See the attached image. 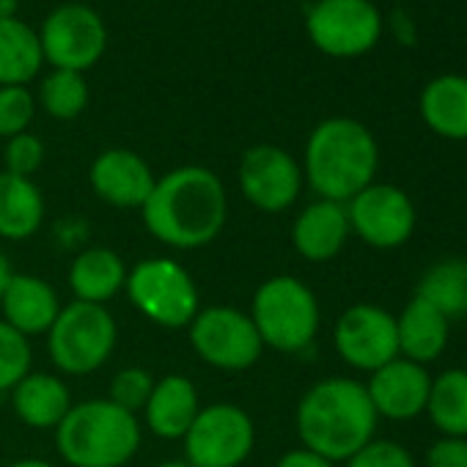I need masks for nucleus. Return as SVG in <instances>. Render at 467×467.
Returning <instances> with one entry per match:
<instances>
[{
	"label": "nucleus",
	"instance_id": "nucleus-1",
	"mask_svg": "<svg viewBox=\"0 0 467 467\" xmlns=\"http://www.w3.org/2000/svg\"><path fill=\"white\" fill-rule=\"evenodd\" d=\"M151 237L176 251H195L217 240L228 217L223 179L201 165H182L154 182L140 206Z\"/></svg>",
	"mask_w": 467,
	"mask_h": 467
},
{
	"label": "nucleus",
	"instance_id": "nucleus-2",
	"mask_svg": "<svg viewBox=\"0 0 467 467\" xmlns=\"http://www.w3.org/2000/svg\"><path fill=\"white\" fill-rule=\"evenodd\" d=\"M379 415L366 385L352 377L314 382L297 404V437L303 448L344 464L377 437Z\"/></svg>",
	"mask_w": 467,
	"mask_h": 467
},
{
	"label": "nucleus",
	"instance_id": "nucleus-3",
	"mask_svg": "<svg viewBox=\"0 0 467 467\" xmlns=\"http://www.w3.org/2000/svg\"><path fill=\"white\" fill-rule=\"evenodd\" d=\"M300 165L303 179L319 198L347 203L377 182L379 146L363 121L333 116L311 130Z\"/></svg>",
	"mask_w": 467,
	"mask_h": 467
},
{
	"label": "nucleus",
	"instance_id": "nucleus-4",
	"mask_svg": "<svg viewBox=\"0 0 467 467\" xmlns=\"http://www.w3.org/2000/svg\"><path fill=\"white\" fill-rule=\"evenodd\" d=\"M56 445L72 467H124L140 448V423L110 399L80 401L56 426Z\"/></svg>",
	"mask_w": 467,
	"mask_h": 467
},
{
	"label": "nucleus",
	"instance_id": "nucleus-5",
	"mask_svg": "<svg viewBox=\"0 0 467 467\" xmlns=\"http://www.w3.org/2000/svg\"><path fill=\"white\" fill-rule=\"evenodd\" d=\"M251 319L265 347L284 355H297L314 344L322 325V311L306 281L295 275H275L256 289Z\"/></svg>",
	"mask_w": 467,
	"mask_h": 467
},
{
	"label": "nucleus",
	"instance_id": "nucleus-6",
	"mask_svg": "<svg viewBox=\"0 0 467 467\" xmlns=\"http://www.w3.org/2000/svg\"><path fill=\"white\" fill-rule=\"evenodd\" d=\"M116 319L105 306L69 303L61 306L53 327L47 330V347L56 368L69 377H86L108 363L116 349Z\"/></svg>",
	"mask_w": 467,
	"mask_h": 467
},
{
	"label": "nucleus",
	"instance_id": "nucleus-7",
	"mask_svg": "<svg viewBox=\"0 0 467 467\" xmlns=\"http://www.w3.org/2000/svg\"><path fill=\"white\" fill-rule=\"evenodd\" d=\"M130 303L154 325L179 330L187 327L201 311V297L190 273L165 256L143 259L127 273Z\"/></svg>",
	"mask_w": 467,
	"mask_h": 467
},
{
	"label": "nucleus",
	"instance_id": "nucleus-8",
	"mask_svg": "<svg viewBox=\"0 0 467 467\" xmlns=\"http://www.w3.org/2000/svg\"><path fill=\"white\" fill-rule=\"evenodd\" d=\"M385 31L374 0H317L306 9L311 45L330 58H360L371 53Z\"/></svg>",
	"mask_w": 467,
	"mask_h": 467
},
{
	"label": "nucleus",
	"instance_id": "nucleus-9",
	"mask_svg": "<svg viewBox=\"0 0 467 467\" xmlns=\"http://www.w3.org/2000/svg\"><path fill=\"white\" fill-rule=\"evenodd\" d=\"M187 327H190V347L212 368L245 371L265 352L262 336L251 314L234 306L201 308Z\"/></svg>",
	"mask_w": 467,
	"mask_h": 467
},
{
	"label": "nucleus",
	"instance_id": "nucleus-10",
	"mask_svg": "<svg viewBox=\"0 0 467 467\" xmlns=\"http://www.w3.org/2000/svg\"><path fill=\"white\" fill-rule=\"evenodd\" d=\"M182 440L190 467H240L256 445V426L237 404H209Z\"/></svg>",
	"mask_w": 467,
	"mask_h": 467
},
{
	"label": "nucleus",
	"instance_id": "nucleus-11",
	"mask_svg": "<svg viewBox=\"0 0 467 467\" xmlns=\"http://www.w3.org/2000/svg\"><path fill=\"white\" fill-rule=\"evenodd\" d=\"M45 64L53 69L83 72L97 67L108 50V28L97 9L86 4H61L39 26Z\"/></svg>",
	"mask_w": 467,
	"mask_h": 467
},
{
	"label": "nucleus",
	"instance_id": "nucleus-12",
	"mask_svg": "<svg viewBox=\"0 0 467 467\" xmlns=\"http://www.w3.org/2000/svg\"><path fill=\"white\" fill-rule=\"evenodd\" d=\"M344 206L352 234L374 251L404 248L418 225V212L410 192L388 182H371Z\"/></svg>",
	"mask_w": 467,
	"mask_h": 467
},
{
	"label": "nucleus",
	"instance_id": "nucleus-13",
	"mask_svg": "<svg viewBox=\"0 0 467 467\" xmlns=\"http://www.w3.org/2000/svg\"><path fill=\"white\" fill-rule=\"evenodd\" d=\"M336 355L355 371H377L399 358L396 317L374 303L349 306L333 327Z\"/></svg>",
	"mask_w": 467,
	"mask_h": 467
},
{
	"label": "nucleus",
	"instance_id": "nucleus-14",
	"mask_svg": "<svg viewBox=\"0 0 467 467\" xmlns=\"http://www.w3.org/2000/svg\"><path fill=\"white\" fill-rule=\"evenodd\" d=\"M237 179L245 201L270 214L295 206L306 184L303 165L286 149L273 143L251 146L240 160Z\"/></svg>",
	"mask_w": 467,
	"mask_h": 467
},
{
	"label": "nucleus",
	"instance_id": "nucleus-15",
	"mask_svg": "<svg viewBox=\"0 0 467 467\" xmlns=\"http://www.w3.org/2000/svg\"><path fill=\"white\" fill-rule=\"evenodd\" d=\"M366 393L377 410L379 418H388L393 423L415 420L426 412L431 374L426 366L412 363L407 358H396L385 363L382 368L368 374Z\"/></svg>",
	"mask_w": 467,
	"mask_h": 467
},
{
	"label": "nucleus",
	"instance_id": "nucleus-16",
	"mask_svg": "<svg viewBox=\"0 0 467 467\" xmlns=\"http://www.w3.org/2000/svg\"><path fill=\"white\" fill-rule=\"evenodd\" d=\"M88 179L94 192L116 209H140L157 182L149 162L130 149H105L97 154Z\"/></svg>",
	"mask_w": 467,
	"mask_h": 467
},
{
	"label": "nucleus",
	"instance_id": "nucleus-17",
	"mask_svg": "<svg viewBox=\"0 0 467 467\" xmlns=\"http://www.w3.org/2000/svg\"><path fill=\"white\" fill-rule=\"evenodd\" d=\"M347 206L336 201H311L292 225V245L306 262H330L336 259L349 240Z\"/></svg>",
	"mask_w": 467,
	"mask_h": 467
},
{
	"label": "nucleus",
	"instance_id": "nucleus-18",
	"mask_svg": "<svg viewBox=\"0 0 467 467\" xmlns=\"http://www.w3.org/2000/svg\"><path fill=\"white\" fill-rule=\"evenodd\" d=\"M0 308H4V322L9 327L31 338L53 327L61 303L47 281L36 275H12L4 289V297H0Z\"/></svg>",
	"mask_w": 467,
	"mask_h": 467
},
{
	"label": "nucleus",
	"instance_id": "nucleus-19",
	"mask_svg": "<svg viewBox=\"0 0 467 467\" xmlns=\"http://www.w3.org/2000/svg\"><path fill=\"white\" fill-rule=\"evenodd\" d=\"M399 358L429 366L442 358L451 341V319L420 297H410L396 317Z\"/></svg>",
	"mask_w": 467,
	"mask_h": 467
},
{
	"label": "nucleus",
	"instance_id": "nucleus-20",
	"mask_svg": "<svg viewBox=\"0 0 467 467\" xmlns=\"http://www.w3.org/2000/svg\"><path fill=\"white\" fill-rule=\"evenodd\" d=\"M198 412H201L198 390L182 374H168L157 379L143 407L146 426L162 440H182Z\"/></svg>",
	"mask_w": 467,
	"mask_h": 467
},
{
	"label": "nucleus",
	"instance_id": "nucleus-21",
	"mask_svg": "<svg viewBox=\"0 0 467 467\" xmlns=\"http://www.w3.org/2000/svg\"><path fill=\"white\" fill-rule=\"evenodd\" d=\"M418 110L423 124L445 140H467V78L440 75L420 91Z\"/></svg>",
	"mask_w": 467,
	"mask_h": 467
},
{
	"label": "nucleus",
	"instance_id": "nucleus-22",
	"mask_svg": "<svg viewBox=\"0 0 467 467\" xmlns=\"http://www.w3.org/2000/svg\"><path fill=\"white\" fill-rule=\"evenodd\" d=\"M12 407L31 429H56L72 407V393L61 377L31 371L12 388Z\"/></svg>",
	"mask_w": 467,
	"mask_h": 467
},
{
	"label": "nucleus",
	"instance_id": "nucleus-23",
	"mask_svg": "<svg viewBox=\"0 0 467 467\" xmlns=\"http://www.w3.org/2000/svg\"><path fill=\"white\" fill-rule=\"evenodd\" d=\"M127 284V265L110 248H86L69 267V289L75 300L105 306Z\"/></svg>",
	"mask_w": 467,
	"mask_h": 467
},
{
	"label": "nucleus",
	"instance_id": "nucleus-24",
	"mask_svg": "<svg viewBox=\"0 0 467 467\" xmlns=\"http://www.w3.org/2000/svg\"><path fill=\"white\" fill-rule=\"evenodd\" d=\"M45 223V198L34 179L0 171V237L20 243Z\"/></svg>",
	"mask_w": 467,
	"mask_h": 467
},
{
	"label": "nucleus",
	"instance_id": "nucleus-25",
	"mask_svg": "<svg viewBox=\"0 0 467 467\" xmlns=\"http://www.w3.org/2000/svg\"><path fill=\"white\" fill-rule=\"evenodd\" d=\"M39 34L20 17L0 20V86H28L42 75Z\"/></svg>",
	"mask_w": 467,
	"mask_h": 467
},
{
	"label": "nucleus",
	"instance_id": "nucleus-26",
	"mask_svg": "<svg viewBox=\"0 0 467 467\" xmlns=\"http://www.w3.org/2000/svg\"><path fill=\"white\" fill-rule=\"evenodd\" d=\"M440 437H467V368H445L431 377L426 412Z\"/></svg>",
	"mask_w": 467,
	"mask_h": 467
},
{
	"label": "nucleus",
	"instance_id": "nucleus-27",
	"mask_svg": "<svg viewBox=\"0 0 467 467\" xmlns=\"http://www.w3.org/2000/svg\"><path fill=\"white\" fill-rule=\"evenodd\" d=\"M415 297L434 306L451 322L467 317V259L451 256L434 262L420 275Z\"/></svg>",
	"mask_w": 467,
	"mask_h": 467
},
{
	"label": "nucleus",
	"instance_id": "nucleus-28",
	"mask_svg": "<svg viewBox=\"0 0 467 467\" xmlns=\"http://www.w3.org/2000/svg\"><path fill=\"white\" fill-rule=\"evenodd\" d=\"M88 80L83 72L69 69H50L36 91V108H42L56 121L78 119L88 105Z\"/></svg>",
	"mask_w": 467,
	"mask_h": 467
},
{
	"label": "nucleus",
	"instance_id": "nucleus-29",
	"mask_svg": "<svg viewBox=\"0 0 467 467\" xmlns=\"http://www.w3.org/2000/svg\"><path fill=\"white\" fill-rule=\"evenodd\" d=\"M31 344L15 327L0 319V393L12 390L23 377L31 374Z\"/></svg>",
	"mask_w": 467,
	"mask_h": 467
},
{
	"label": "nucleus",
	"instance_id": "nucleus-30",
	"mask_svg": "<svg viewBox=\"0 0 467 467\" xmlns=\"http://www.w3.org/2000/svg\"><path fill=\"white\" fill-rule=\"evenodd\" d=\"M36 116V97L28 86H0V138L28 132Z\"/></svg>",
	"mask_w": 467,
	"mask_h": 467
},
{
	"label": "nucleus",
	"instance_id": "nucleus-31",
	"mask_svg": "<svg viewBox=\"0 0 467 467\" xmlns=\"http://www.w3.org/2000/svg\"><path fill=\"white\" fill-rule=\"evenodd\" d=\"M154 377H151V371H146V368H140V366H130V368H121L116 377H113V382H110V401L116 404V407H121V410H127V412H138V410H143L146 407V401H149V396H151V390H154Z\"/></svg>",
	"mask_w": 467,
	"mask_h": 467
},
{
	"label": "nucleus",
	"instance_id": "nucleus-32",
	"mask_svg": "<svg viewBox=\"0 0 467 467\" xmlns=\"http://www.w3.org/2000/svg\"><path fill=\"white\" fill-rule=\"evenodd\" d=\"M344 467H418V462L410 453V448H404L401 442L374 437L355 456H349Z\"/></svg>",
	"mask_w": 467,
	"mask_h": 467
},
{
	"label": "nucleus",
	"instance_id": "nucleus-33",
	"mask_svg": "<svg viewBox=\"0 0 467 467\" xmlns=\"http://www.w3.org/2000/svg\"><path fill=\"white\" fill-rule=\"evenodd\" d=\"M4 160H6V173L31 179L42 168V162H45V143L34 132L15 135V138L6 140Z\"/></svg>",
	"mask_w": 467,
	"mask_h": 467
},
{
	"label": "nucleus",
	"instance_id": "nucleus-34",
	"mask_svg": "<svg viewBox=\"0 0 467 467\" xmlns=\"http://www.w3.org/2000/svg\"><path fill=\"white\" fill-rule=\"evenodd\" d=\"M426 467H467V437H437L423 456Z\"/></svg>",
	"mask_w": 467,
	"mask_h": 467
},
{
	"label": "nucleus",
	"instance_id": "nucleus-35",
	"mask_svg": "<svg viewBox=\"0 0 467 467\" xmlns=\"http://www.w3.org/2000/svg\"><path fill=\"white\" fill-rule=\"evenodd\" d=\"M388 31L393 34V39L399 42V45H404V47H412L415 42H418V31H415V23L410 20V15L407 12H401V9H393L390 15H388Z\"/></svg>",
	"mask_w": 467,
	"mask_h": 467
},
{
	"label": "nucleus",
	"instance_id": "nucleus-36",
	"mask_svg": "<svg viewBox=\"0 0 467 467\" xmlns=\"http://www.w3.org/2000/svg\"><path fill=\"white\" fill-rule=\"evenodd\" d=\"M275 467H338V464L300 445V448L286 451V453L278 459V464H275Z\"/></svg>",
	"mask_w": 467,
	"mask_h": 467
},
{
	"label": "nucleus",
	"instance_id": "nucleus-37",
	"mask_svg": "<svg viewBox=\"0 0 467 467\" xmlns=\"http://www.w3.org/2000/svg\"><path fill=\"white\" fill-rule=\"evenodd\" d=\"M12 275H15V273H12V265H9L6 254L0 251V297H4V289H6V284H9Z\"/></svg>",
	"mask_w": 467,
	"mask_h": 467
},
{
	"label": "nucleus",
	"instance_id": "nucleus-38",
	"mask_svg": "<svg viewBox=\"0 0 467 467\" xmlns=\"http://www.w3.org/2000/svg\"><path fill=\"white\" fill-rule=\"evenodd\" d=\"M20 12V0H0V20H12Z\"/></svg>",
	"mask_w": 467,
	"mask_h": 467
},
{
	"label": "nucleus",
	"instance_id": "nucleus-39",
	"mask_svg": "<svg viewBox=\"0 0 467 467\" xmlns=\"http://www.w3.org/2000/svg\"><path fill=\"white\" fill-rule=\"evenodd\" d=\"M9 467H56V464L47 462V459H17V462H12Z\"/></svg>",
	"mask_w": 467,
	"mask_h": 467
},
{
	"label": "nucleus",
	"instance_id": "nucleus-40",
	"mask_svg": "<svg viewBox=\"0 0 467 467\" xmlns=\"http://www.w3.org/2000/svg\"><path fill=\"white\" fill-rule=\"evenodd\" d=\"M157 467H190L187 462H179V459H171V462H162V464H157Z\"/></svg>",
	"mask_w": 467,
	"mask_h": 467
}]
</instances>
